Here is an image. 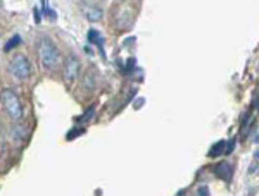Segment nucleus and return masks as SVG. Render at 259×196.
<instances>
[{
	"label": "nucleus",
	"instance_id": "f257e3e1",
	"mask_svg": "<svg viewBox=\"0 0 259 196\" xmlns=\"http://www.w3.org/2000/svg\"><path fill=\"white\" fill-rule=\"evenodd\" d=\"M38 59H40V64L45 69L57 67L59 62H61V55H59L57 47L54 45L50 40H47V38H43L38 45Z\"/></svg>",
	"mask_w": 259,
	"mask_h": 196
},
{
	"label": "nucleus",
	"instance_id": "f03ea898",
	"mask_svg": "<svg viewBox=\"0 0 259 196\" xmlns=\"http://www.w3.org/2000/svg\"><path fill=\"white\" fill-rule=\"evenodd\" d=\"M2 105H4V110L7 112V115L11 117L12 121H21V119H23V105H21V100L12 90H7V88H5V90L2 91Z\"/></svg>",
	"mask_w": 259,
	"mask_h": 196
},
{
	"label": "nucleus",
	"instance_id": "7ed1b4c3",
	"mask_svg": "<svg viewBox=\"0 0 259 196\" xmlns=\"http://www.w3.org/2000/svg\"><path fill=\"white\" fill-rule=\"evenodd\" d=\"M9 71H11V74L14 76L16 80H28V78H30V72H31L30 62H28V59L24 55L18 53V55H14L11 59Z\"/></svg>",
	"mask_w": 259,
	"mask_h": 196
},
{
	"label": "nucleus",
	"instance_id": "20e7f679",
	"mask_svg": "<svg viewBox=\"0 0 259 196\" xmlns=\"http://www.w3.org/2000/svg\"><path fill=\"white\" fill-rule=\"evenodd\" d=\"M78 71H80V62L74 55H69L68 59L64 61V65H62V76L68 84H71L73 81L76 80Z\"/></svg>",
	"mask_w": 259,
	"mask_h": 196
},
{
	"label": "nucleus",
	"instance_id": "39448f33",
	"mask_svg": "<svg viewBox=\"0 0 259 196\" xmlns=\"http://www.w3.org/2000/svg\"><path fill=\"white\" fill-rule=\"evenodd\" d=\"M83 14H85V17H87L88 21H92V23H97V21H100V19H102V9H100L99 5H95V4H85L83 5Z\"/></svg>",
	"mask_w": 259,
	"mask_h": 196
},
{
	"label": "nucleus",
	"instance_id": "423d86ee",
	"mask_svg": "<svg viewBox=\"0 0 259 196\" xmlns=\"http://www.w3.org/2000/svg\"><path fill=\"white\" fill-rule=\"evenodd\" d=\"M214 170H216L218 178L225 179V181H230V179H232V165H230V163H226V162L218 163V167Z\"/></svg>",
	"mask_w": 259,
	"mask_h": 196
},
{
	"label": "nucleus",
	"instance_id": "0eeeda50",
	"mask_svg": "<svg viewBox=\"0 0 259 196\" xmlns=\"http://www.w3.org/2000/svg\"><path fill=\"white\" fill-rule=\"evenodd\" d=\"M88 42L95 43V45H99L100 49H102V45H104L102 36H100L99 31H95V30H90V31H88Z\"/></svg>",
	"mask_w": 259,
	"mask_h": 196
},
{
	"label": "nucleus",
	"instance_id": "6e6552de",
	"mask_svg": "<svg viewBox=\"0 0 259 196\" xmlns=\"http://www.w3.org/2000/svg\"><path fill=\"white\" fill-rule=\"evenodd\" d=\"M223 151H226V148H225V141H220V143H216L213 148L209 150V157L211 159H214V157H220Z\"/></svg>",
	"mask_w": 259,
	"mask_h": 196
},
{
	"label": "nucleus",
	"instance_id": "1a4fd4ad",
	"mask_svg": "<svg viewBox=\"0 0 259 196\" xmlns=\"http://www.w3.org/2000/svg\"><path fill=\"white\" fill-rule=\"evenodd\" d=\"M21 42H23V40H21V36H19V34H14V36H12L11 40H7V42H5L4 50H5V52H9V50L16 49V47L19 45Z\"/></svg>",
	"mask_w": 259,
	"mask_h": 196
},
{
	"label": "nucleus",
	"instance_id": "9d476101",
	"mask_svg": "<svg viewBox=\"0 0 259 196\" xmlns=\"http://www.w3.org/2000/svg\"><path fill=\"white\" fill-rule=\"evenodd\" d=\"M12 136H14L16 141H21L26 136V128L24 126H14V129H12Z\"/></svg>",
	"mask_w": 259,
	"mask_h": 196
},
{
	"label": "nucleus",
	"instance_id": "9b49d317",
	"mask_svg": "<svg viewBox=\"0 0 259 196\" xmlns=\"http://www.w3.org/2000/svg\"><path fill=\"white\" fill-rule=\"evenodd\" d=\"M197 195L199 196H209V189H207L206 186H202V188H199Z\"/></svg>",
	"mask_w": 259,
	"mask_h": 196
},
{
	"label": "nucleus",
	"instance_id": "f8f14e48",
	"mask_svg": "<svg viewBox=\"0 0 259 196\" xmlns=\"http://www.w3.org/2000/svg\"><path fill=\"white\" fill-rule=\"evenodd\" d=\"M254 157H256V159H259V150H258V151H256V153H254Z\"/></svg>",
	"mask_w": 259,
	"mask_h": 196
}]
</instances>
